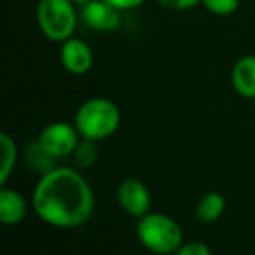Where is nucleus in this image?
Instances as JSON below:
<instances>
[{"mask_svg": "<svg viewBox=\"0 0 255 255\" xmlns=\"http://www.w3.org/2000/svg\"><path fill=\"white\" fill-rule=\"evenodd\" d=\"M32 205L40 220L67 229L81 226L91 217L95 196L81 173L70 168H53L37 182Z\"/></svg>", "mask_w": 255, "mask_h": 255, "instance_id": "obj_1", "label": "nucleus"}, {"mask_svg": "<svg viewBox=\"0 0 255 255\" xmlns=\"http://www.w3.org/2000/svg\"><path fill=\"white\" fill-rule=\"evenodd\" d=\"M121 123L119 109L107 98H91L79 107L74 126L82 138L103 140L117 129Z\"/></svg>", "mask_w": 255, "mask_h": 255, "instance_id": "obj_2", "label": "nucleus"}, {"mask_svg": "<svg viewBox=\"0 0 255 255\" xmlns=\"http://www.w3.org/2000/svg\"><path fill=\"white\" fill-rule=\"evenodd\" d=\"M136 236L140 243L154 254H177L184 241L182 227L163 213H147L140 217Z\"/></svg>", "mask_w": 255, "mask_h": 255, "instance_id": "obj_3", "label": "nucleus"}, {"mask_svg": "<svg viewBox=\"0 0 255 255\" xmlns=\"http://www.w3.org/2000/svg\"><path fill=\"white\" fill-rule=\"evenodd\" d=\"M37 23L47 39L65 42L70 39L77 26L72 0H39L37 4Z\"/></svg>", "mask_w": 255, "mask_h": 255, "instance_id": "obj_4", "label": "nucleus"}, {"mask_svg": "<svg viewBox=\"0 0 255 255\" xmlns=\"http://www.w3.org/2000/svg\"><path fill=\"white\" fill-rule=\"evenodd\" d=\"M37 140L51 156L65 157L70 156L77 147L79 131L77 128L67 123H53L44 128Z\"/></svg>", "mask_w": 255, "mask_h": 255, "instance_id": "obj_5", "label": "nucleus"}, {"mask_svg": "<svg viewBox=\"0 0 255 255\" xmlns=\"http://www.w3.org/2000/svg\"><path fill=\"white\" fill-rule=\"evenodd\" d=\"M117 201L124 212L140 219L150 210V192L140 180L126 178L117 187Z\"/></svg>", "mask_w": 255, "mask_h": 255, "instance_id": "obj_6", "label": "nucleus"}, {"mask_svg": "<svg viewBox=\"0 0 255 255\" xmlns=\"http://www.w3.org/2000/svg\"><path fill=\"white\" fill-rule=\"evenodd\" d=\"M81 18L96 32H114L121 25V11L105 0H89L82 4Z\"/></svg>", "mask_w": 255, "mask_h": 255, "instance_id": "obj_7", "label": "nucleus"}, {"mask_svg": "<svg viewBox=\"0 0 255 255\" xmlns=\"http://www.w3.org/2000/svg\"><path fill=\"white\" fill-rule=\"evenodd\" d=\"M60 58L63 67L67 68L70 74L82 75L91 68L93 65V53L89 46L81 39H67L61 46Z\"/></svg>", "mask_w": 255, "mask_h": 255, "instance_id": "obj_8", "label": "nucleus"}, {"mask_svg": "<svg viewBox=\"0 0 255 255\" xmlns=\"http://www.w3.org/2000/svg\"><path fill=\"white\" fill-rule=\"evenodd\" d=\"M233 88L245 98H255V56H243L231 72Z\"/></svg>", "mask_w": 255, "mask_h": 255, "instance_id": "obj_9", "label": "nucleus"}, {"mask_svg": "<svg viewBox=\"0 0 255 255\" xmlns=\"http://www.w3.org/2000/svg\"><path fill=\"white\" fill-rule=\"evenodd\" d=\"M26 215V201L18 191L4 187L0 191V220L5 226L21 222Z\"/></svg>", "mask_w": 255, "mask_h": 255, "instance_id": "obj_10", "label": "nucleus"}, {"mask_svg": "<svg viewBox=\"0 0 255 255\" xmlns=\"http://www.w3.org/2000/svg\"><path fill=\"white\" fill-rule=\"evenodd\" d=\"M224 208H226V199H224L222 194H219V192H206L199 199L198 206H196V217L205 224L215 222L222 215Z\"/></svg>", "mask_w": 255, "mask_h": 255, "instance_id": "obj_11", "label": "nucleus"}, {"mask_svg": "<svg viewBox=\"0 0 255 255\" xmlns=\"http://www.w3.org/2000/svg\"><path fill=\"white\" fill-rule=\"evenodd\" d=\"M0 152H2V166H0V184L5 185L7 178L11 177L12 170L16 166L18 159V147L14 140L9 135H0Z\"/></svg>", "mask_w": 255, "mask_h": 255, "instance_id": "obj_12", "label": "nucleus"}, {"mask_svg": "<svg viewBox=\"0 0 255 255\" xmlns=\"http://www.w3.org/2000/svg\"><path fill=\"white\" fill-rule=\"evenodd\" d=\"M53 161H54V156H51V154L40 145L39 140L28 143V149H26V163L35 171H39V173H47V171L54 168Z\"/></svg>", "mask_w": 255, "mask_h": 255, "instance_id": "obj_13", "label": "nucleus"}, {"mask_svg": "<svg viewBox=\"0 0 255 255\" xmlns=\"http://www.w3.org/2000/svg\"><path fill=\"white\" fill-rule=\"evenodd\" d=\"M74 159L79 168H89L96 163L98 159V147H96V140L84 138L82 142L77 143L74 150Z\"/></svg>", "mask_w": 255, "mask_h": 255, "instance_id": "obj_14", "label": "nucleus"}, {"mask_svg": "<svg viewBox=\"0 0 255 255\" xmlns=\"http://www.w3.org/2000/svg\"><path fill=\"white\" fill-rule=\"evenodd\" d=\"M203 5L217 16H229L240 5V0H203Z\"/></svg>", "mask_w": 255, "mask_h": 255, "instance_id": "obj_15", "label": "nucleus"}, {"mask_svg": "<svg viewBox=\"0 0 255 255\" xmlns=\"http://www.w3.org/2000/svg\"><path fill=\"white\" fill-rule=\"evenodd\" d=\"M178 255H212L210 247H206L201 241H189V243L182 245L180 250L177 252Z\"/></svg>", "mask_w": 255, "mask_h": 255, "instance_id": "obj_16", "label": "nucleus"}, {"mask_svg": "<svg viewBox=\"0 0 255 255\" xmlns=\"http://www.w3.org/2000/svg\"><path fill=\"white\" fill-rule=\"evenodd\" d=\"M203 0H159V4L166 9H173V11H184V9H191L196 4H199Z\"/></svg>", "mask_w": 255, "mask_h": 255, "instance_id": "obj_17", "label": "nucleus"}, {"mask_svg": "<svg viewBox=\"0 0 255 255\" xmlns=\"http://www.w3.org/2000/svg\"><path fill=\"white\" fill-rule=\"evenodd\" d=\"M110 5L117 7L119 11H128V9H135L138 5H142L145 0H105Z\"/></svg>", "mask_w": 255, "mask_h": 255, "instance_id": "obj_18", "label": "nucleus"}, {"mask_svg": "<svg viewBox=\"0 0 255 255\" xmlns=\"http://www.w3.org/2000/svg\"><path fill=\"white\" fill-rule=\"evenodd\" d=\"M74 4H86V2H89V0H72Z\"/></svg>", "mask_w": 255, "mask_h": 255, "instance_id": "obj_19", "label": "nucleus"}]
</instances>
